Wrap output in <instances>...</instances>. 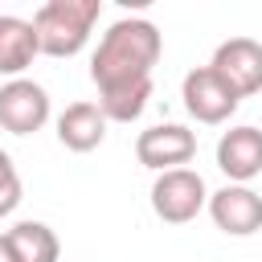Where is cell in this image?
<instances>
[{
    "label": "cell",
    "instance_id": "6da1fadb",
    "mask_svg": "<svg viewBox=\"0 0 262 262\" xmlns=\"http://www.w3.org/2000/svg\"><path fill=\"white\" fill-rule=\"evenodd\" d=\"M164 53V37L151 20L143 16H123L115 20L94 57H90V78L98 86V111L106 123H131L143 115L151 98V66Z\"/></svg>",
    "mask_w": 262,
    "mask_h": 262
},
{
    "label": "cell",
    "instance_id": "7a4b0ae2",
    "mask_svg": "<svg viewBox=\"0 0 262 262\" xmlns=\"http://www.w3.org/2000/svg\"><path fill=\"white\" fill-rule=\"evenodd\" d=\"M102 12V0H45L33 12L37 45L49 57H74L90 41V29Z\"/></svg>",
    "mask_w": 262,
    "mask_h": 262
},
{
    "label": "cell",
    "instance_id": "3957f363",
    "mask_svg": "<svg viewBox=\"0 0 262 262\" xmlns=\"http://www.w3.org/2000/svg\"><path fill=\"white\" fill-rule=\"evenodd\" d=\"M205 205H209V188H205L201 172H192V168L160 172L156 184H151V209H156V217L168 221V225L192 221Z\"/></svg>",
    "mask_w": 262,
    "mask_h": 262
},
{
    "label": "cell",
    "instance_id": "277c9868",
    "mask_svg": "<svg viewBox=\"0 0 262 262\" xmlns=\"http://www.w3.org/2000/svg\"><path fill=\"white\" fill-rule=\"evenodd\" d=\"M209 70L237 94V98H250V94H262V41L254 37H229L217 45Z\"/></svg>",
    "mask_w": 262,
    "mask_h": 262
},
{
    "label": "cell",
    "instance_id": "5b68a950",
    "mask_svg": "<svg viewBox=\"0 0 262 262\" xmlns=\"http://www.w3.org/2000/svg\"><path fill=\"white\" fill-rule=\"evenodd\" d=\"M49 123V94L29 78H8L0 86V127L8 135H33Z\"/></svg>",
    "mask_w": 262,
    "mask_h": 262
},
{
    "label": "cell",
    "instance_id": "8992f818",
    "mask_svg": "<svg viewBox=\"0 0 262 262\" xmlns=\"http://www.w3.org/2000/svg\"><path fill=\"white\" fill-rule=\"evenodd\" d=\"M180 98H184V111L196 119V123H225L233 111H237V94L209 70V66H196L184 74V86H180Z\"/></svg>",
    "mask_w": 262,
    "mask_h": 262
},
{
    "label": "cell",
    "instance_id": "52a82bcc",
    "mask_svg": "<svg viewBox=\"0 0 262 262\" xmlns=\"http://www.w3.org/2000/svg\"><path fill=\"white\" fill-rule=\"evenodd\" d=\"M135 156L151 172H172V168H184L196 156V135L188 127H180V123H160V127L139 131Z\"/></svg>",
    "mask_w": 262,
    "mask_h": 262
},
{
    "label": "cell",
    "instance_id": "ba28073f",
    "mask_svg": "<svg viewBox=\"0 0 262 262\" xmlns=\"http://www.w3.org/2000/svg\"><path fill=\"white\" fill-rule=\"evenodd\" d=\"M209 217L229 237H250L262 229V196L246 184H225L209 192Z\"/></svg>",
    "mask_w": 262,
    "mask_h": 262
},
{
    "label": "cell",
    "instance_id": "9c48e42d",
    "mask_svg": "<svg viewBox=\"0 0 262 262\" xmlns=\"http://www.w3.org/2000/svg\"><path fill=\"white\" fill-rule=\"evenodd\" d=\"M217 168L233 180L246 184L262 172V131L258 127H233L217 139Z\"/></svg>",
    "mask_w": 262,
    "mask_h": 262
},
{
    "label": "cell",
    "instance_id": "30bf717a",
    "mask_svg": "<svg viewBox=\"0 0 262 262\" xmlns=\"http://www.w3.org/2000/svg\"><path fill=\"white\" fill-rule=\"evenodd\" d=\"M57 139L70 151H94L106 139V115L98 111V102H70L57 115Z\"/></svg>",
    "mask_w": 262,
    "mask_h": 262
},
{
    "label": "cell",
    "instance_id": "8fae6325",
    "mask_svg": "<svg viewBox=\"0 0 262 262\" xmlns=\"http://www.w3.org/2000/svg\"><path fill=\"white\" fill-rule=\"evenodd\" d=\"M37 53H41V45H37L33 20L0 12V74H4V78H20V74L33 66Z\"/></svg>",
    "mask_w": 262,
    "mask_h": 262
},
{
    "label": "cell",
    "instance_id": "7c38bea8",
    "mask_svg": "<svg viewBox=\"0 0 262 262\" xmlns=\"http://www.w3.org/2000/svg\"><path fill=\"white\" fill-rule=\"evenodd\" d=\"M8 246L16 250L20 262H57V258H61L57 233H53L45 221H16V225L8 229Z\"/></svg>",
    "mask_w": 262,
    "mask_h": 262
},
{
    "label": "cell",
    "instance_id": "4fadbf2b",
    "mask_svg": "<svg viewBox=\"0 0 262 262\" xmlns=\"http://www.w3.org/2000/svg\"><path fill=\"white\" fill-rule=\"evenodd\" d=\"M20 205V176L12 168V156L0 151V217H8Z\"/></svg>",
    "mask_w": 262,
    "mask_h": 262
},
{
    "label": "cell",
    "instance_id": "5bb4252c",
    "mask_svg": "<svg viewBox=\"0 0 262 262\" xmlns=\"http://www.w3.org/2000/svg\"><path fill=\"white\" fill-rule=\"evenodd\" d=\"M0 262H20V258H16V250L8 246V233H0Z\"/></svg>",
    "mask_w": 262,
    "mask_h": 262
}]
</instances>
